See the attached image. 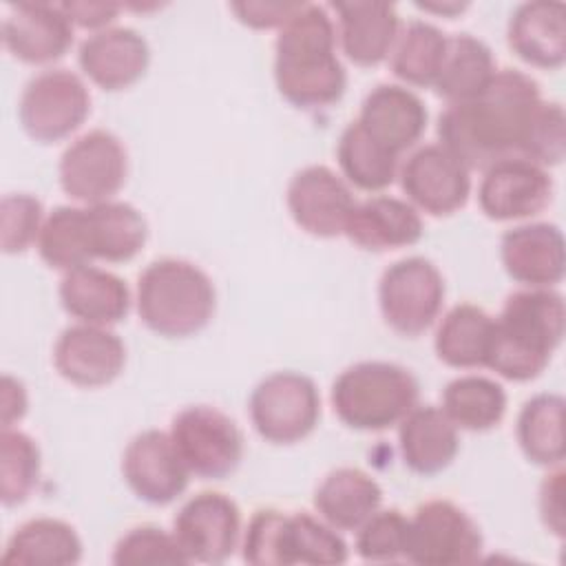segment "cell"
I'll list each match as a JSON object with an SVG mask.
<instances>
[{"label":"cell","instance_id":"obj_1","mask_svg":"<svg viewBox=\"0 0 566 566\" xmlns=\"http://www.w3.org/2000/svg\"><path fill=\"white\" fill-rule=\"evenodd\" d=\"M542 102L539 84L520 69L495 71L486 88L438 115V144L469 170L520 157L531 117Z\"/></svg>","mask_w":566,"mask_h":566},{"label":"cell","instance_id":"obj_2","mask_svg":"<svg viewBox=\"0 0 566 566\" xmlns=\"http://www.w3.org/2000/svg\"><path fill=\"white\" fill-rule=\"evenodd\" d=\"M336 24L323 4L303 2L274 40V82L283 99L298 108H323L347 88V71L336 55Z\"/></svg>","mask_w":566,"mask_h":566},{"label":"cell","instance_id":"obj_3","mask_svg":"<svg viewBox=\"0 0 566 566\" xmlns=\"http://www.w3.org/2000/svg\"><path fill=\"white\" fill-rule=\"evenodd\" d=\"M564 296L553 287H524L506 296L493 318L486 367L515 382L537 378L562 345Z\"/></svg>","mask_w":566,"mask_h":566},{"label":"cell","instance_id":"obj_4","mask_svg":"<svg viewBox=\"0 0 566 566\" xmlns=\"http://www.w3.org/2000/svg\"><path fill=\"white\" fill-rule=\"evenodd\" d=\"M137 314L164 338H186L201 332L217 307L212 279L192 261L161 256L137 279Z\"/></svg>","mask_w":566,"mask_h":566},{"label":"cell","instance_id":"obj_5","mask_svg":"<svg viewBox=\"0 0 566 566\" xmlns=\"http://www.w3.org/2000/svg\"><path fill=\"white\" fill-rule=\"evenodd\" d=\"M416 376L389 360H358L332 382L329 400L338 420L356 431H385L398 424L416 405Z\"/></svg>","mask_w":566,"mask_h":566},{"label":"cell","instance_id":"obj_6","mask_svg":"<svg viewBox=\"0 0 566 566\" xmlns=\"http://www.w3.org/2000/svg\"><path fill=\"white\" fill-rule=\"evenodd\" d=\"M254 431L272 444H294L307 438L321 420L316 382L301 371L283 369L261 378L248 400Z\"/></svg>","mask_w":566,"mask_h":566},{"label":"cell","instance_id":"obj_7","mask_svg":"<svg viewBox=\"0 0 566 566\" xmlns=\"http://www.w3.org/2000/svg\"><path fill=\"white\" fill-rule=\"evenodd\" d=\"M444 276L427 256H405L387 265L378 281V305L385 323L402 336H420L440 316Z\"/></svg>","mask_w":566,"mask_h":566},{"label":"cell","instance_id":"obj_8","mask_svg":"<svg viewBox=\"0 0 566 566\" xmlns=\"http://www.w3.org/2000/svg\"><path fill=\"white\" fill-rule=\"evenodd\" d=\"M91 113V93L84 80L69 69H44L22 88L18 119L24 133L53 144L75 133Z\"/></svg>","mask_w":566,"mask_h":566},{"label":"cell","instance_id":"obj_9","mask_svg":"<svg viewBox=\"0 0 566 566\" xmlns=\"http://www.w3.org/2000/svg\"><path fill=\"white\" fill-rule=\"evenodd\" d=\"M170 438L190 475L223 480L243 458V436L237 422L212 405H190L175 413Z\"/></svg>","mask_w":566,"mask_h":566},{"label":"cell","instance_id":"obj_10","mask_svg":"<svg viewBox=\"0 0 566 566\" xmlns=\"http://www.w3.org/2000/svg\"><path fill=\"white\" fill-rule=\"evenodd\" d=\"M475 520L451 500L422 502L409 517L405 559L420 566L473 564L482 555Z\"/></svg>","mask_w":566,"mask_h":566},{"label":"cell","instance_id":"obj_11","mask_svg":"<svg viewBox=\"0 0 566 566\" xmlns=\"http://www.w3.org/2000/svg\"><path fill=\"white\" fill-rule=\"evenodd\" d=\"M57 177L62 190L84 206L111 201L126 184L128 153L115 133L86 130L60 155Z\"/></svg>","mask_w":566,"mask_h":566},{"label":"cell","instance_id":"obj_12","mask_svg":"<svg viewBox=\"0 0 566 566\" xmlns=\"http://www.w3.org/2000/svg\"><path fill=\"white\" fill-rule=\"evenodd\" d=\"M172 533L188 562L221 564L241 542V511L219 491H201L188 497L172 520Z\"/></svg>","mask_w":566,"mask_h":566},{"label":"cell","instance_id":"obj_13","mask_svg":"<svg viewBox=\"0 0 566 566\" xmlns=\"http://www.w3.org/2000/svg\"><path fill=\"white\" fill-rule=\"evenodd\" d=\"M398 177L407 201L431 217L458 212L471 195V170L442 144L418 146Z\"/></svg>","mask_w":566,"mask_h":566},{"label":"cell","instance_id":"obj_14","mask_svg":"<svg viewBox=\"0 0 566 566\" xmlns=\"http://www.w3.org/2000/svg\"><path fill=\"white\" fill-rule=\"evenodd\" d=\"M285 206L301 230L318 239H334L345 232L356 199L340 175L323 164H312L292 175Z\"/></svg>","mask_w":566,"mask_h":566},{"label":"cell","instance_id":"obj_15","mask_svg":"<svg viewBox=\"0 0 566 566\" xmlns=\"http://www.w3.org/2000/svg\"><path fill=\"white\" fill-rule=\"evenodd\" d=\"M122 475L128 489L153 506L175 502L190 480L170 433L146 429L133 436L122 453Z\"/></svg>","mask_w":566,"mask_h":566},{"label":"cell","instance_id":"obj_16","mask_svg":"<svg viewBox=\"0 0 566 566\" xmlns=\"http://www.w3.org/2000/svg\"><path fill=\"white\" fill-rule=\"evenodd\" d=\"M478 203L493 221H515L539 214L553 199L546 168L524 157H506L482 170Z\"/></svg>","mask_w":566,"mask_h":566},{"label":"cell","instance_id":"obj_17","mask_svg":"<svg viewBox=\"0 0 566 566\" xmlns=\"http://www.w3.org/2000/svg\"><path fill=\"white\" fill-rule=\"evenodd\" d=\"M124 365L126 345L104 325H69L53 345L55 371L77 387H104L124 371Z\"/></svg>","mask_w":566,"mask_h":566},{"label":"cell","instance_id":"obj_18","mask_svg":"<svg viewBox=\"0 0 566 566\" xmlns=\"http://www.w3.org/2000/svg\"><path fill=\"white\" fill-rule=\"evenodd\" d=\"M4 49L24 64H51L73 44V22L60 2H18L2 20Z\"/></svg>","mask_w":566,"mask_h":566},{"label":"cell","instance_id":"obj_19","mask_svg":"<svg viewBox=\"0 0 566 566\" xmlns=\"http://www.w3.org/2000/svg\"><path fill=\"white\" fill-rule=\"evenodd\" d=\"M84 75L104 91L133 86L150 64L146 38L130 27H106L86 35L77 49Z\"/></svg>","mask_w":566,"mask_h":566},{"label":"cell","instance_id":"obj_20","mask_svg":"<svg viewBox=\"0 0 566 566\" xmlns=\"http://www.w3.org/2000/svg\"><path fill=\"white\" fill-rule=\"evenodd\" d=\"M356 122L371 139L400 157L424 135L429 111L411 88L378 84L365 95Z\"/></svg>","mask_w":566,"mask_h":566},{"label":"cell","instance_id":"obj_21","mask_svg":"<svg viewBox=\"0 0 566 566\" xmlns=\"http://www.w3.org/2000/svg\"><path fill=\"white\" fill-rule=\"evenodd\" d=\"M506 274L524 287H553L564 279V237L555 223L528 221L509 228L500 241Z\"/></svg>","mask_w":566,"mask_h":566},{"label":"cell","instance_id":"obj_22","mask_svg":"<svg viewBox=\"0 0 566 566\" xmlns=\"http://www.w3.org/2000/svg\"><path fill=\"white\" fill-rule=\"evenodd\" d=\"M336 35L343 53L358 66H376L389 57L400 33L396 4L382 0L334 2Z\"/></svg>","mask_w":566,"mask_h":566},{"label":"cell","instance_id":"obj_23","mask_svg":"<svg viewBox=\"0 0 566 566\" xmlns=\"http://www.w3.org/2000/svg\"><path fill=\"white\" fill-rule=\"evenodd\" d=\"M511 51L531 66L559 69L566 62V7L553 0L522 2L506 24Z\"/></svg>","mask_w":566,"mask_h":566},{"label":"cell","instance_id":"obj_24","mask_svg":"<svg viewBox=\"0 0 566 566\" xmlns=\"http://www.w3.org/2000/svg\"><path fill=\"white\" fill-rule=\"evenodd\" d=\"M422 232V217L407 199L374 195L356 201L343 234L360 250L387 252L418 243Z\"/></svg>","mask_w":566,"mask_h":566},{"label":"cell","instance_id":"obj_25","mask_svg":"<svg viewBox=\"0 0 566 566\" xmlns=\"http://www.w3.org/2000/svg\"><path fill=\"white\" fill-rule=\"evenodd\" d=\"M57 296L66 314L88 325L111 327L124 321L130 310L126 281L93 263L64 272Z\"/></svg>","mask_w":566,"mask_h":566},{"label":"cell","instance_id":"obj_26","mask_svg":"<svg viewBox=\"0 0 566 566\" xmlns=\"http://www.w3.org/2000/svg\"><path fill=\"white\" fill-rule=\"evenodd\" d=\"M398 449L413 473L436 475L458 455V427L440 407L416 405L398 422Z\"/></svg>","mask_w":566,"mask_h":566},{"label":"cell","instance_id":"obj_27","mask_svg":"<svg viewBox=\"0 0 566 566\" xmlns=\"http://www.w3.org/2000/svg\"><path fill=\"white\" fill-rule=\"evenodd\" d=\"M380 484L358 467H338L329 471L314 491V509L318 517L338 531H356L380 509Z\"/></svg>","mask_w":566,"mask_h":566},{"label":"cell","instance_id":"obj_28","mask_svg":"<svg viewBox=\"0 0 566 566\" xmlns=\"http://www.w3.org/2000/svg\"><path fill=\"white\" fill-rule=\"evenodd\" d=\"M349 557V548L332 524L307 511L285 513L279 520L274 535V562L276 566L292 564H318L338 566Z\"/></svg>","mask_w":566,"mask_h":566},{"label":"cell","instance_id":"obj_29","mask_svg":"<svg viewBox=\"0 0 566 566\" xmlns=\"http://www.w3.org/2000/svg\"><path fill=\"white\" fill-rule=\"evenodd\" d=\"M82 539L69 522L60 517H31L7 539L2 564L13 566H73L82 559Z\"/></svg>","mask_w":566,"mask_h":566},{"label":"cell","instance_id":"obj_30","mask_svg":"<svg viewBox=\"0 0 566 566\" xmlns=\"http://www.w3.org/2000/svg\"><path fill=\"white\" fill-rule=\"evenodd\" d=\"M84 208L93 261L124 263L142 252L148 241V223L133 203L111 199Z\"/></svg>","mask_w":566,"mask_h":566},{"label":"cell","instance_id":"obj_31","mask_svg":"<svg viewBox=\"0 0 566 566\" xmlns=\"http://www.w3.org/2000/svg\"><path fill=\"white\" fill-rule=\"evenodd\" d=\"M493 338V316L473 303L453 305L438 323L436 356L455 369L486 367Z\"/></svg>","mask_w":566,"mask_h":566},{"label":"cell","instance_id":"obj_32","mask_svg":"<svg viewBox=\"0 0 566 566\" xmlns=\"http://www.w3.org/2000/svg\"><path fill=\"white\" fill-rule=\"evenodd\" d=\"M495 60L489 44L471 33H453L447 42V53L433 91L447 104L467 102L480 95L495 75Z\"/></svg>","mask_w":566,"mask_h":566},{"label":"cell","instance_id":"obj_33","mask_svg":"<svg viewBox=\"0 0 566 566\" xmlns=\"http://www.w3.org/2000/svg\"><path fill=\"white\" fill-rule=\"evenodd\" d=\"M564 396L544 391L528 398L515 422V438L528 462L562 467L564 462Z\"/></svg>","mask_w":566,"mask_h":566},{"label":"cell","instance_id":"obj_34","mask_svg":"<svg viewBox=\"0 0 566 566\" xmlns=\"http://www.w3.org/2000/svg\"><path fill=\"white\" fill-rule=\"evenodd\" d=\"M506 402V391L497 380L482 374H464L444 385L440 409L458 429L489 431L502 422Z\"/></svg>","mask_w":566,"mask_h":566},{"label":"cell","instance_id":"obj_35","mask_svg":"<svg viewBox=\"0 0 566 566\" xmlns=\"http://www.w3.org/2000/svg\"><path fill=\"white\" fill-rule=\"evenodd\" d=\"M449 35L427 20H409L400 27L396 44L389 53L391 73L409 86H433L444 53Z\"/></svg>","mask_w":566,"mask_h":566},{"label":"cell","instance_id":"obj_36","mask_svg":"<svg viewBox=\"0 0 566 566\" xmlns=\"http://www.w3.org/2000/svg\"><path fill=\"white\" fill-rule=\"evenodd\" d=\"M336 159L343 177L367 192L389 188L398 177V155L371 139L358 122H349L336 144Z\"/></svg>","mask_w":566,"mask_h":566},{"label":"cell","instance_id":"obj_37","mask_svg":"<svg viewBox=\"0 0 566 566\" xmlns=\"http://www.w3.org/2000/svg\"><path fill=\"white\" fill-rule=\"evenodd\" d=\"M40 259L60 272H69L93 263L86 208L84 206H55L42 223L38 237Z\"/></svg>","mask_w":566,"mask_h":566},{"label":"cell","instance_id":"obj_38","mask_svg":"<svg viewBox=\"0 0 566 566\" xmlns=\"http://www.w3.org/2000/svg\"><path fill=\"white\" fill-rule=\"evenodd\" d=\"M42 469L38 442L22 429L2 427L0 433V500L15 506L35 491Z\"/></svg>","mask_w":566,"mask_h":566},{"label":"cell","instance_id":"obj_39","mask_svg":"<svg viewBox=\"0 0 566 566\" xmlns=\"http://www.w3.org/2000/svg\"><path fill=\"white\" fill-rule=\"evenodd\" d=\"M111 562L117 566L190 564L175 533L155 524H142L124 533L113 546Z\"/></svg>","mask_w":566,"mask_h":566},{"label":"cell","instance_id":"obj_40","mask_svg":"<svg viewBox=\"0 0 566 566\" xmlns=\"http://www.w3.org/2000/svg\"><path fill=\"white\" fill-rule=\"evenodd\" d=\"M409 517L398 509H378L356 528V555L363 562L405 559Z\"/></svg>","mask_w":566,"mask_h":566},{"label":"cell","instance_id":"obj_41","mask_svg":"<svg viewBox=\"0 0 566 566\" xmlns=\"http://www.w3.org/2000/svg\"><path fill=\"white\" fill-rule=\"evenodd\" d=\"M566 153V117L559 102L542 99L535 108L520 157L548 168L562 164Z\"/></svg>","mask_w":566,"mask_h":566},{"label":"cell","instance_id":"obj_42","mask_svg":"<svg viewBox=\"0 0 566 566\" xmlns=\"http://www.w3.org/2000/svg\"><path fill=\"white\" fill-rule=\"evenodd\" d=\"M44 208L35 195L11 192L0 201V245L4 254H20L38 243Z\"/></svg>","mask_w":566,"mask_h":566},{"label":"cell","instance_id":"obj_43","mask_svg":"<svg viewBox=\"0 0 566 566\" xmlns=\"http://www.w3.org/2000/svg\"><path fill=\"white\" fill-rule=\"evenodd\" d=\"M303 2H270V0H245L232 2L230 11L250 29H281L301 7Z\"/></svg>","mask_w":566,"mask_h":566},{"label":"cell","instance_id":"obj_44","mask_svg":"<svg viewBox=\"0 0 566 566\" xmlns=\"http://www.w3.org/2000/svg\"><path fill=\"white\" fill-rule=\"evenodd\" d=\"M539 517L544 526L562 537L564 535V469L553 467L539 484Z\"/></svg>","mask_w":566,"mask_h":566},{"label":"cell","instance_id":"obj_45","mask_svg":"<svg viewBox=\"0 0 566 566\" xmlns=\"http://www.w3.org/2000/svg\"><path fill=\"white\" fill-rule=\"evenodd\" d=\"M62 11L69 15V20L82 29H106L113 27L117 13L122 11L119 4L115 2H86V0H71V2H60Z\"/></svg>","mask_w":566,"mask_h":566},{"label":"cell","instance_id":"obj_46","mask_svg":"<svg viewBox=\"0 0 566 566\" xmlns=\"http://www.w3.org/2000/svg\"><path fill=\"white\" fill-rule=\"evenodd\" d=\"M29 409L27 387L20 378L4 374L2 376V391H0V420L2 427H13L18 420L24 418Z\"/></svg>","mask_w":566,"mask_h":566},{"label":"cell","instance_id":"obj_47","mask_svg":"<svg viewBox=\"0 0 566 566\" xmlns=\"http://www.w3.org/2000/svg\"><path fill=\"white\" fill-rule=\"evenodd\" d=\"M416 7L418 9H422V11H429V13H438V15H458V13H462L467 7H469V2H458V0H444V2H416Z\"/></svg>","mask_w":566,"mask_h":566}]
</instances>
